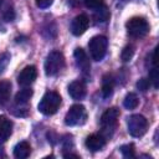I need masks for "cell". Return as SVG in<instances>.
<instances>
[{"instance_id":"cell-20","label":"cell","mask_w":159,"mask_h":159,"mask_svg":"<svg viewBox=\"0 0 159 159\" xmlns=\"http://www.w3.org/2000/svg\"><path fill=\"white\" fill-rule=\"evenodd\" d=\"M109 16H111L109 10L104 5L101 6V7H98V9H96V12L93 15V17H94V20L97 22H104V21H107L109 19Z\"/></svg>"},{"instance_id":"cell-14","label":"cell","mask_w":159,"mask_h":159,"mask_svg":"<svg viewBox=\"0 0 159 159\" xmlns=\"http://www.w3.org/2000/svg\"><path fill=\"white\" fill-rule=\"evenodd\" d=\"M31 153V147L27 142H20L14 148V157L17 159H26Z\"/></svg>"},{"instance_id":"cell-24","label":"cell","mask_w":159,"mask_h":159,"mask_svg":"<svg viewBox=\"0 0 159 159\" xmlns=\"http://www.w3.org/2000/svg\"><path fill=\"white\" fill-rule=\"evenodd\" d=\"M83 2L89 9H98L104 5V0H83Z\"/></svg>"},{"instance_id":"cell-16","label":"cell","mask_w":159,"mask_h":159,"mask_svg":"<svg viewBox=\"0 0 159 159\" xmlns=\"http://www.w3.org/2000/svg\"><path fill=\"white\" fill-rule=\"evenodd\" d=\"M11 94V82L2 80L0 81V106L7 102Z\"/></svg>"},{"instance_id":"cell-9","label":"cell","mask_w":159,"mask_h":159,"mask_svg":"<svg viewBox=\"0 0 159 159\" xmlns=\"http://www.w3.org/2000/svg\"><path fill=\"white\" fill-rule=\"evenodd\" d=\"M37 77V70L35 66H26L19 75L17 77V82L21 87H29L30 84H32L35 82Z\"/></svg>"},{"instance_id":"cell-19","label":"cell","mask_w":159,"mask_h":159,"mask_svg":"<svg viewBox=\"0 0 159 159\" xmlns=\"http://www.w3.org/2000/svg\"><path fill=\"white\" fill-rule=\"evenodd\" d=\"M138 104H139V99H138V97H137L135 93L130 92V93H128V94L124 97L123 106H124L127 109H134V108L138 107Z\"/></svg>"},{"instance_id":"cell-17","label":"cell","mask_w":159,"mask_h":159,"mask_svg":"<svg viewBox=\"0 0 159 159\" xmlns=\"http://www.w3.org/2000/svg\"><path fill=\"white\" fill-rule=\"evenodd\" d=\"M32 97V89L31 88H29V87H24L22 89H20L17 93H16V96H15V103L16 104H26L29 101H30V98Z\"/></svg>"},{"instance_id":"cell-4","label":"cell","mask_w":159,"mask_h":159,"mask_svg":"<svg viewBox=\"0 0 159 159\" xmlns=\"http://www.w3.org/2000/svg\"><path fill=\"white\" fill-rule=\"evenodd\" d=\"M127 125H128V132L132 137L139 138L142 135H144L148 130V119L142 116V114H133L128 118L127 120Z\"/></svg>"},{"instance_id":"cell-18","label":"cell","mask_w":159,"mask_h":159,"mask_svg":"<svg viewBox=\"0 0 159 159\" xmlns=\"http://www.w3.org/2000/svg\"><path fill=\"white\" fill-rule=\"evenodd\" d=\"M0 10L2 14V17L5 21H12L15 17V11L11 4L9 2H1L0 1Z\"/></svg>"},{"instance_id":"cell-12","label":"cell","mask_w":159,"mask_h":159,"mask_svg":"<svg viewBox=\"0 0 159 159\" xmlns=\"http://www.w3.org/2000/svg\"><path fill=\"white\" fill-rule=\"evenodd\" d=\"M86 84L83 81H73L68 84V93L73 99H83L86 96Z\"/></svg>"},{"instance_id":"cell-7","label":"cell","mask_w":159,"mask_h":159,"mask_svg":"<svg viewBox=\"0 0 159 159\" xmlns=\"http://www.w3.org/2000/svg\"><path fill=\"white\" fill-rule=\"evenodd\" d=\"M86 119H87V112L82 104H73L65 116V123L66 125L70 127L81 125L86 122Z\"/></svg>"},{"instance_id":"cell-10","label":"cell","mask_w":159,"mask_h":159,"mask_svg":"<svg viewBox=\"0 0 159 159\" xmlns=\"http://www.w3.org/2000/svg\"><path fill=\"white\" fill-rule=\"evenodd\" d=\"M73 57H75L77 67L83 73H88L91 71V62H89V58H88V56H87V53L84 52L83 48L77 47L75 50V52H73Z\"/></svg>"},{"instance_id":"cell-15","label":"cell","mask_w":159,"mask_h":159,"mask_svg":"<svg viewBox=\"0 0 159 159\" xmlns=\"http://www.w3.org/2000/svg\"><path fill=\"white\" fill-rule=\"evenodd\" d=\"M113 88H114V78L112 75H106L103 77L102 81V94L104 98H108L112 96L113 93Z\"/></svg>"},{"instance_id":"cell-27","label":"cell","mask_w":159,"mask_h":159,"mask_svg":"<svg viewBox=\"0 0 159 159\" xmlns=\"http://www.w3.org/2000/svg\"><path fill=\"white\" fill-rule=\"evenodd\" d=\"M35 1H36L37 7H40V9H47L53 2V0H35Z\"/></svg>"},{"instance_id":"cell-5","label":"cell","mask_w":159,"mask_h":159,"mask_svg":"<svg viewBox=\"0 0 159 159\" xmlns=\"http://www.w3.org/2000/svg\"><path fill=\"white\" fill-rule=\"evenodd\" d=\"M65 67V57L60 51H52L47 55L45 61V73L47 76L57 75Z\"/></svg>"},{"instance_id":"cell-11","label":"cell","mask_w":159,"mask_h":159,"mask_svg":"<svg viewBox=\"0 0 159 159\" xmlns=\"http://www.w3.org/2000/svg\"><path fill=\"white\" fill-rule=\"evenodd\" d=\"M107 138L103 134H91L86 139V147L91 152H98L106 145Z\"/></svg>"},{"instance_id":"cell-26","label":"cell","mask_w":159,"mask_h":159,"mask_svg":"<svg viewBox=\"0 0 159 159\" xmlns=\"http://www.w3.org/2000/svg\"><path fill=\"white\" fill-rule=\"evenodd\" d=\"M149 81L153 82L154 88H158V70L157 67H153V70L149 73Z\"/></svg>"},{"instance_id":"cell-2","label":"cell","mask_w":159,"mask_h":159,"mask_svg":"<svg viewBox=\"0 0 159 159\" xmlns=\"http://www.w3.org/2000/svg\"><path fill=\"white\" fill-rule=\"evenodd\" d=\"M125 27H127L128 35L133 39H142V37L147 36L149 32V29H150L148 21L140 16L129 19L125 24Z\"/></svg>"},{"instance_id":"cell-13","label":"cell","mask_w":159,"mask_h":159,"mask_svg":"<svg viewBox=\"0 0 159 159\" xmlns=\"http://www.w3.org/2000/svg\"><path fill=\"white\" fill-rule=\"evenodd\" d=\"M12 133V122L6 116H0V143L6 142Z\"/></svg>"},{"instance_id":"cell-1","label":"cell","mask_w":159,"mask_h":159,"mask_svg":"<svg viewBox=\"0 0 159 159\" xmlns=\"http://www.w3.org/2000/svg\"><path fill=\"white\" fill-rule=\"evenodd\" d=\"M61 96L55 91H48L43 94L39 103V111L45 116H52L55 114L60 106H61Z\"/></svg>"},{"instance_id":"cell-6","label":"cell","mask_w":159,"mask_h":159,"mask_svg":"<svg viewBox=\"0 0 159 159\" xmlns=\"http://www.w3.org/2000/svg\"><path fill=\"white\" fill-rule=\"evenodd\" d=\"M119 116H120V112H119V109L116 108V107H112V108L106 109V112L102 114V117H101V127H102V129H103V133H102V134H104V133L107 132L106 138H107L108 135H109V137L112 135V134L109 133V130H112V132L114 130V128L117 127Z\"/></svg>"},{"instance_id":"cell-21","label":"cell","mask_w":159,"mask_h":159,"mask_svg":"<svg viewBox=\"0 0 159 159\" xmlns=\"http://www.w3.org/2000/svg\"><path fill=\"white\" fill-rule=\"evenodd\" d=\"M133 55H134V46H133V45H127V46L122 50L120 58H122L123 62H129V61L133 58Z\"/></svg>"},{"instance_id":"cell-25","label":"cell","mask_w":159,"mask_h":159,"mask_svg":"<svg viewBox=\"0 0 159 159\" xmlns=\"http://www.w3.org/2000/svg\"><path fill=\"white\" fill-rule=\"evenodd\" d=\"M149 86H150L149 78H140V80L137 82V87H138V89H140L142 92L148 91V89H149Z\"/></svg>"},{"instance_id":"cell-22","label":"cell","mask_w":159,"mask_h":159,"mask_svg":"<svg viewBox=\"0 0 159 159\" xmlns=\"http://www.w3.org/2000/svg\"><path fill=\"white\" fill-rule=\"evenodd\" d=\"M120 153L123 154L124 158H134L135 157V149H134V144H124L120 148Z\"/></svg>"},{"instance_id":"cell-23","label":"cell","mask_w":159,"mask_h":159,"mask_svg":"<svg viewBox=\"0 0 159 159\" xmlns=\"http://www.w3.org/2000/svg\"><path fill=\"white\" fill-rule=\"evenodd\" d=\"M10 58H11V56L9 52H4L0 55V75L6 70L7 65L10 63Z\"/></svg>"},{"instance_id":"cell-3","label":"cell","mask_w":159,"mask_h":159,"mask_svg":"<svg viewBox=\"0 0 159 159\" xmlns=\"http://www.w3.org/2000/svg\"><path fill=\"white\" fill-rule=\"evenodd\" d=\"M107 47H108V40L106 36L102 35L93 36L88 42V50L92 60L101 61L107 53Z\"/></svg>"},{"instance_id":"cell-28","label":"cell","mask_w":159,"mask_h":159,"mask_svg":"<svg viewBox=\"0 0 159 159\" xmlns=\"http://www.w3.org/2000/svg\"><path fill=\"white\" fill-rule=\"evenodd\" d=\"M4 27H2V25H1V22H0V30H2Z\"/></svg>"},{"instance_id":"cell-8","label":"cell","mask_w":159,"mask_h":159,"mask_svg":"<svg viewBox=\"0 0 159 159\" xmlns=\"http://www.w3.org/2000/svg\"><path fill=\"white\" fill-rule=\"evenodd\" d=\"M88 25H89L88 16L86 14H80L71 22V32L75 36H81L86 32V30L88 29Z\"/></svg>"}]
</instances>
